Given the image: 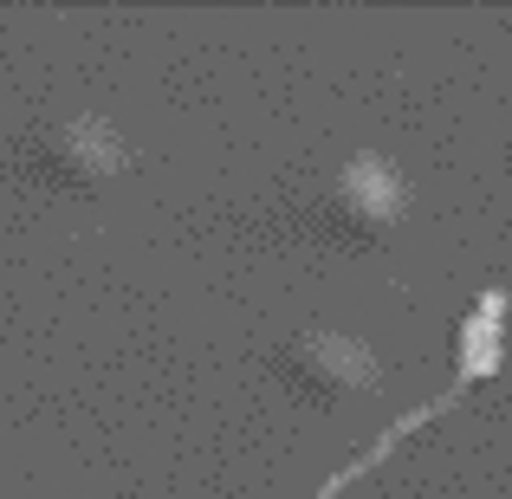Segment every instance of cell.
Listing matches in <instances>:
<instances>
[{
    "mask_svg": "<svg viewBox=\"0 0 512 499\" xmlns=\"http://www.w3.org/2000/svg\"><path fill=\"white\" fill-rule=\"evenodd\" d=\"M286 357L299 370V383H312L318 396H363V389H376V357L350 331H299Z\"/></svg>",
    "mask_w": 512,
    "mask_h": 499,
    "instance_id": "1",
    "label": "cell"
},
{
    "mask_svg": "<svg viewBox=\"0 0 512 499\" xmlns=\"http://www.w3.org/2000/svg\"><path fill=\"white\" fill-rule=\"evenodd\" d=\"M402 208H409V195H402V182L376 156L344 163L338 182H331V214H338L350 234H389L402 221Z\"/></svg>",
    "mask_w": 512,
    "mask_h": 499,
    "instance_id": "2",
    "label": "cell"
},
{
    "mask_svg": "<svg viewBox=\"0 0 512 499\" xmlns=\"http://www.w3.org/2000/svg\"><path fill=\"white\" fill-rule=\"evenodd\" d=\"M46 163L65 175V182H85V188H98V182H111V175H124V137H117L104 117H65L59 130L46 137Z\"/></svg>",
    "mask_w": 512,
    "mask_h": 499,
    "instance_id": "3",
    "label": "cell"
}]
</instances>
